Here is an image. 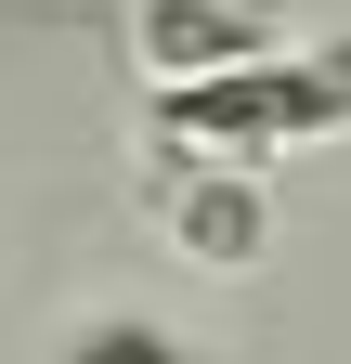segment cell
I'll use <instances>...</instances> for the list:
<instances>
[{"mask_svg":"<svg viewBox=\"0 0 351 364\" xmlns=\"http://www.w3.org/2000/svg\"><path fill=\"white\" fill-rule=\"evenodd\" d=\"M144 130L169 156H286V144H338L351 130V53H260L222 78H156Z\"/></svg>","mask_w":351,"mask_h":364,"instance_id":"cell-1","label":"cell"},{"mask_svg":"<svg viewBox=\"0 0 351 364\" xmlns=\"http://www.w3.org/2000/svg\"><path fill=\"white\" fill-rule=\"evenodd\" d=\"M53 364H208L183 326H156V312H65Z\"/></svg>","mask_w":351,"mask_h":364,"instance_id":"cell-4","label":"cell"},{"mask_svg":"<svg viewBox=\"0 0 351 364\" xmlns=\"http://www.w3.org/2000/svg\"><path fill=\"white\" fill-rule=\"evenodd\" d=\"M117 39L144 78H222V65L286 53V0H130Z\"/></svg>","mask_w":351,"mask_h":364,"instance_id":"cell-3","label":"cell"},{"mask_svg":"<svg viewBox=\"0 0 351 364\" xmlns=\"http://www.w3.org/2000/svg\"><path fill=\"white\" fill-rule=\"evenodd\" d=\"M156 235L195 273H260L274 260V182L247 156H169L156 169Z\"/></svg>","mask_w":351,"mask_h":364,"instance_id":"cell-2","label":"cell"}]
</instances>
